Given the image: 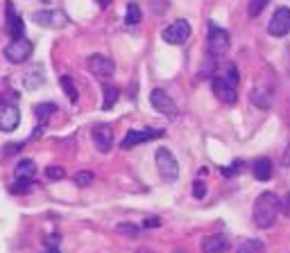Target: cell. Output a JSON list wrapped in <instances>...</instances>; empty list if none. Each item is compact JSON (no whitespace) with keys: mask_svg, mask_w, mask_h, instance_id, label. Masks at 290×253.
Wrapping results in <instances>:
<instances>
[{"mask_svg":"<svg viewBox=\"0 0 290 253\" xmlns=\"http://www.w3.org/2000/svg\"><path fill=\"white\" fill-rule=\"evenodd\" d=\"M279 212H281V199L274 192H261L258 199L254 201V212H252L254 224L258 228H270L276 221Z\"/></svg>","mask_w":290,"mask_h":253,"instance_id":"1","label":"cell"},{"mask_svg":"<svg viewBox=\"0 0 290 253\" xmlns=\"http://www.w3.org/2000/svg\"><path fill=\"white\" fill-rule=\"evenodd\" d=\"M32 52H34V43H32L30 39H25V36H21V39H12L7 45H5L3 54L5 59H7L9 63H25L27 59L32 57Z\"/></svg>","mask_w":290,"mask_h":253,"instance_id":"2","label":"cell"},{"mask_svg":"<svg viewBox=\"0 0 290 253\" xmlns=\"http://www.w3.org/2000/svg\"><path fill=\"white\" fill-rule=\"evenodd\" d=\"M229 45H231V39H229V32L222 30V27H215L211 25L208 27V36H206V50L211 57H222V54L229 52Z\"/></svg>","mask_w":290,"mask_h":253,"instance_id":"3","label":"cell"},{"mask_svg":"<svg viewBox=\"0 0 290 253\" xmlns=\"http://www.w3.org/2000/svg\"><path fill=\"white\" fill-rule=\"evenodd\" d=\"M157 170L163 176V181H177L179 179V163L172 156L170 149L159 147L157 149Z\"/></svg>","mask_w":290,"mask_h":253,"instance_id":"4","label":"cell"},{"mask_svg":"<svg viewBox=\"0 0 290 253\" xmlns=\"http://www.w3.org/2000/svg\"><path fill=\"white\" fill-rule=\"evenodd\" d=\"M86 66H89V70L93 72L98 79H109V77L116 72V63H113V59L107 57V54H91V57L86 59Z\"/></svg>","mask_w":290,"mask_h":253,"instance_id":"5","label":"cell"},{"mask_svg":"<svg viewBox=\"0 0 290 253\" xmlns=\"http://www.w3.org/2000/svg\"><path fill=\"white\" fill-rule=\"evenodd\" d=\"M34 23L41 27H50V30H61V27H66L68 23V16L63 12H59V9H41V12L34 14Z\"/></svg>","mask_w":290,"mask_h":253,"instance_id":"6","label":"cell"},{"mask_svg":"<svg viewBox=\"0 0 290 253\" xmlns=\"http://www.w3.org/2000/svg\"><path fill=\"white\" fill-rule=\"evenodd\" d=\"M14 174H16V181H18V185L14 190H18V192H25V190L32 185V181L36 179V163L30 161V158H23V161L16 163V170H14Z\"/></svg>","mask_w":290,"mask_h":253,"instance_id":"7","label":"cell"},{"mask_svg":"<svg viewBox=\"0 0 290 253\" xmlns=\"http://www.w3.org/2000/svg\"><path fill=\"white\" fill-rule=\"evenodd\" d=\"M188 36H190V25H188V21H184V18L170 23V25L163 30V41H166V43H170V45L186 43V41H188Z\"/></svg>","mask_w":290,"mask_h":253,"instance_id":"8","label":"cell"},{"mask_svg":"<svg viewBox=\"0 0 290 253\" xmlns=\"http://www.w3.org/2000/svg\"><path fill=\"white\" fill-rule=\"evenodd\" d=\"M211 86H213V95H215L220 102L225 104H234L236 99H238V90H236V86L231 84L227 77L222 75H215L211 79Z\"/></svg>","mask_w":290,"mask_h":253,"instance_id":"9","label":"cell"},{"mask_svg":"<svg viewBox=\"0 0 290 253\" xmlns=\"http://www.w3.org/2000/svg\"><path fill=\"white\" fill-rule=\"evenodd\" d=\"M163 136V129H131L127 131V136L122 138V149H131L136 145H143V143H150L154 138H161Z\"/></svg>","mask_w":290,"mask_h":253,"instance_id":"10","label":"cell"},{"mask_svg":"<svg viewBox=\"0 0 290 253\" xmlns=\"http://www.w3.org/2000/svg\"><path fill=\"white\" fill-rule=\"evenodd\" d=\"M267 32L274 39H283L290 32V9L288 7H279L274 14H272V21L267 25Z\"/></svg>","mask_w":290,"mask_h":253,"instance_id":"11","label":"cell"},{"mask_svg":"<svg viewBox=\"0 0 290 253\" xmlns=\"http://www.w3.org/2000/svg\"><path fill=\"white\" fill-rule=\"evenodd\" d=\"M150 104H152L159 113H163V115H168V117H175L177 115L175 99H172L170 95H168L166 90H161V88H154L152 93H150Z\"/></svg>","mask_w":290,"mask_h":253,"instance_id":"12","label":"cell"},{"mask_svg":"<svg viewBox=\"0 0 290 253\" xmlns=\"http://www.w3.org/2000/svg\"><path fill=\"white\" fill-rule=\"evenodd\" d=\"M21 122V111L12 102H0V131H14Z\"/></svg>","mask_w":290,"mask_h":253,"instance_id":"13","label":"cell"},{"mask_svg":"<svg viewBox=\"0 0 290 253\" xmlns=\"http://www.w3.org/2000/svg\"><path fill=\"white\" fill-rule=\"evenodd\" d=\"M5 12H7V18H5V30H7V34L14 36V39H21V36H25V23H23V18L18 16L16 12H14L12 0H7V3H5Z\"/></svg>","mask_w":290,"mask_h":253,"instance_id":"14","label":"cell"},{"mask_svg":"<svg viewBox=\"0 0 290 253\" xmlns=\"http://www.w3.org/2000/svg\"><path fill=\"white\" fill-rule=\"evenodd\" d=\"M91 138H93V143H95V147H98L100 154H107L113 145V134L107 124H95L93 129H91Z\"/></svg>","mask_w":290,"mask_h":253,"instance_id":"15","label":"cell"},{"mask_svg":"<svg viewBox=\"0 0 290 253\" xmlns=\"http://www.w3.org/2000/svg\"><path fill=\"white\" fill-rule=\"evenodd\" d=\"M202 251L204 253H227L229 251V237L222 233L208 235V237L202 242Z\"/></svg>","mask_w":290,"mask_h":253,"instance_id":"16","label":"cell"},{"mask_svg":"<svg viewBox=\"0 0 290 253\" xmlns=\"http://www.w3.org/2000/svg\"><path fill=\"white\" fill-rule=\"evenodd\" d=\"M252 172H254V179H256V181H270L272 161H270V158H256L254 165H252Z\"/></svg>","mask_w":290,"mask_h":253,"instance_id":"17","label":"cell"},{"mask_svg":"<svg viewBox=\"0 0 290 253\" xmlns=\"http://www.w3.org/2000/svg\"><path fill=\"white\" fill-rule=\"evenodd\" d=\"M54 111H57V104L54 102H43V104H36L34 106V115H36V120H39L41 129L48 124L50 115H54Z\"/></svg>","mask_w":290,"mask_h":253,"instance_id":"18","label":"cell"},{"mask_svg":"<svg viewBox=\"0 0 290 253\" xmlns=\"http://www.w3.org/2000/svg\"><path fill=\"white\" fill-rule=\"evenodd\" d=\"M118 97H120V90H118L116 86H109V84L104 86L102 88V108L104 111H109V108L116 106Z\"/></svg>","mask_w":290,"mask_h":253,"instance_id":"19","label":"cell"},{"mask_svg":"<svg viewBox=\"0 0 290 253\" xmlns=\"http://www.w3.org/2000/svg\"><path fill=\"white\" fill-rule=\"evenodd\" d=\"M249 99H252L254 106L263 108V111L270 108V97H267V93H265V90H261V88H254L252 93H249Z\"/></svg>","mask_w":290,"mask_h":253,"instance_id":"20","label":"cell"},{"mask_svg":"<svg viewBox=\"0 0 290 253\" xmlns=\"http://www.w3.org/2000/svg\"><path fill=\"white\" fill-rule=\"evenodd\" d=\"M140 18H143V14H140V7L138 3H129L125 9V23L127 25H138Z\"/></svg>","mask_w":290,"mask_h":253,"instance_id":"21","label":"cell"},{"mask_svg":"<svg viewBox=\"0 0 290 253\" xmlns=\"http://www.w3.org/2000/svg\"><path fill=\"white\" fill-rule=\"evenodd\" d=\"M238 253H265V246L261 239H245L238 246Z\"/></svg>","mask_w":290,"mask_h":253,"instance_id":"22","label":"cell"},{"mask_svg":"<svg viewBox=\"0 0 290 253\" xmlns=\"http://www.w3.org/2000/svg\"><path fill=\"white\" fill-rule=\"evenodd\" d=\"M61 88H63V93H66V97L70 99V102H77V88H75V84H72L70 77H61Z\"/></svg>","mask_w":290,"mask_h":253,"instance_id":"23","label":"cell"},{"mask_svg":"<svg viewBox=\"0 0 290 253\" xmlns=\"http://www.w3.org/2000/svg\"><path fill=\"white\" fill-rule=\"evenodd\" d=\"M116 230H118V233H122V235H127V237H138V233H140L138 226L129 224V221H122V224H118Z\"/></svg>","mask_w":290,"mask_h":253,"instance_id":"24","label":"cell"},{"mask_svg":"<svg viewBox=\"0 0 290 253\" xmlns=\"http://www.w3.org/2000/svg\"><path fill=\"white\" fill-rule=\"evenodd\" d=\"M91 181H93V172L91 170H82L75 174V183L80 185V188H86V185H91Z\"/></svg>","mask_w":290,"mask_h":253,"instance_id":"25","label":"cell"},{"mask_svg":"<svg viewBox=\"0 0 290 253\" xmlns=\"http://www.w3.org/2000/svg\"><path fill=\"white\" fill-rule=\"evenodd\" d=\"M267 3L270 0H249V7H247V12H249V16H258V14L263 12V9L267 7Z\"/></svg>","mask_w":290,"mask_h":253,"instance_id":"26","label":"cell"},{"mask_svg":"<svg viewBox=\"0 0 290 253\" xmlns=\"http://www.w3.org/2000/svg\"><path fill=\"white\" fill-rule=\"evenodd\" d=\"M45 176H48L50 181H61L63 176H66V170L59 167V165H50L48 170H45Z\"/></svg>","mask_w":290,"mask_h":253,"instance_id":"27","label":"cell"},{"mask_svg":"<svg viewBox=\"0 0 290 253\" xmlns=\"http://www.w3.org/2000/svg\"><path fill=\"white\" fill-rule=\"evenodd\" d=\"M193 197L195 199H204V197H206V185H204V181H195V183H193Z\"/></svg>","mask_w":290,"mask_h":253,"instance_id":"28","label":"cell"},{"mask_svg":"<svg viewBox=\"0 0 290 253\" xmlns=\"http://www.w3.org/2000/svg\"><path fill=\"white\" fill-rule=\"evenodd\" d=\"M227 79H229L234 86H238V79H240V77H238V68H236V66H227Z\"/></svg>","mask_w":290,"mask_h":253,"instance_id":"29","label":"cell"},{"mask_svg":"<svg viewBox=\"0 0 290 253\" xmlns=\"http://www.w3.org/2000/svg\"><path fill=\"white\" fill-rule=\"evenodd\" d=\"M23 149V143H7V147H5V156H9V154L14 152H21Z\"/></svg>","mask_w":290,"mask_h":253,"instance_id":"30","label":"cell"},{"mask_svg":"<svg viewBox=\"0 0 290 253\" xmlns=\"http://www.w3.org/2000/svg\"><path fill=\"white\" fill-rule=\"evenodd\" d=\"M240 170H243V163H240V161H236L231 167H227V170H222V174H225V176H229V174H234V172H240Z\"/></svg>","mask_w":290,"mask_h":253,"instance_id":"31","label":"cell"},{"mask_svg":"<svg viewBox=\"0 0 290 253\" xmlns=\"http://www.w3.org/2000/svg\"><path fill=\"white\" fill-rule=\"evenodd\" d=\"M281 210L290 217V194H285V199H281Z\"/></svg>","mask_w":290,"mask_h":253,"instance_id":"32","label":"cell"},{"mask_svg":"<svg viewBox=\"0 0 290 253\" xmlns=\"http://www.w3.org/2000/svg\"><path fill=\"white\" fill-rule=\"evenodd\" d=\"M281 163H283L285 167H290V145H288V147H285L283 156H281Z\"/></svg>","mask_w":290,"mask_h":253,"instance_id":"33","label":"cell"},{"mask_svg":"<svg viewBox=\"0 0 290 253\" xmlns=\"http://www.w3.org/2000/svg\"><path fill=\"white\" fill-rule=\"evenodd\" d=\"M159 224H161V221H159V219H148V221H143V226H145V228H154V226H159Z\"/></svg>","mask_w":290,"mask_h":253,"instance_id":"34","label":"cell"},{"mask_svg":"<svg viewBox=\"0 0 290 253\" xmlns=\"http://www.w3.org/2000/svg\"><path fill=\"white\" fill-rule=\"evenodd\" d=\"M45 242H48V244H57L59 242V235H54V237H45Z\"/></svg>","mask_w":290,"mask_h":253,"instance_id":"35","label":"cell"},{"mask_svg":"<svg viewBox=\"0 0 290 253\" xmlns=\"http://www.w3.org/2000/svg\"><path fill=\"white\" fill-rule=\"evenodd\" d=\"M109 3H111V0H98V5H100V7H107Z\"/></svg>","mask_w":290,"mask_h":253,"instance_id":"36","label":"cell"},{"mask_svg":"<svg viewBox=\"0 0 290 253\" xmlns=\"http://www.w3.org/2000/svg\"><path fill=\"white\" fill-rule=\"evenodd\" d=\"M285 54H288V72H290V45H288V50H285Z\"/></svg>","mask_w":290,"mask_h":253,"instance_id":"37","label":"cell"},{"mask_svg":"<svg viewBox=\"0 0 290 253\" xmlns=\"http://www.w3.org/2000/svg\"><path fill=\"white\" fill-rule=\"evenodd\" d=\"M45 253H61L59 248H50V251H45Z\"/></svg>","mask_w":290,"mask_h":253,"instance_id":"38","label":"cell"},{"mask_svg":"<svg viewBox=\"0 0 290 253\" xmlns=\"http://www.w3.org/2000/svg\"><path fill=\"white\" fill-rule=\"evenodd\" d=\"M179 253H181V251H179Z\"/></svg>","mask_w":290,"mask_h":253,"instance_id":"39","label":"cell"}]
</instances>
